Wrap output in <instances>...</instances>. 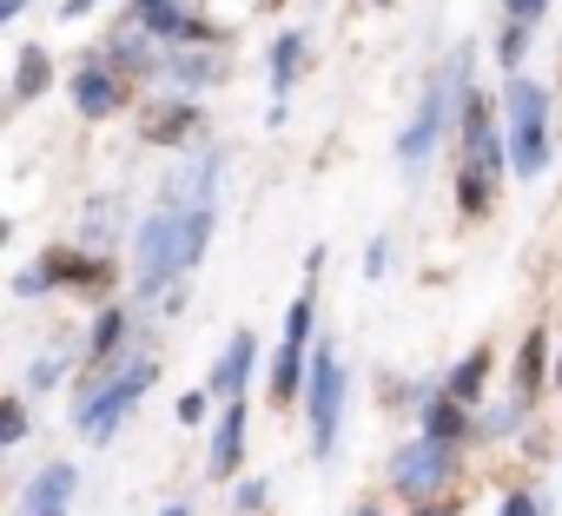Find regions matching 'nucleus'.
I'll return each mask as SVG.
<instances>
[{
    "label": "nucleus",
    "instance_id": "aec40b11",
    "mask_svg": "<svg viewBox=\"0 0 562 516\" xmlns=\"http://www.w3.org/2000/svg\"><path fill=\"white\" fill-rule=\"evenodd\" d=\"M126 338H133V312L106 299V305H100V318H93V338H87L93 371H100V364H113V358H126Z\"/></svg>",
    "mask_w": 562,
    "mask_h": 516
},
{
    "label": "nucleus",
    "instance_id": "5701e85b",
    "mask_svg": "<svg viewBox=\"0 0 562 516\" xmlns=\"http://www.w3.org/2000/svg\"><path fill=\"white\" fill-rule=\"evenodd\" d=\"M312 332H318V292L305 285L292 299V312H285V338H278V345H285V351H312Z\"/></svg>",
    "mask_w": 562,
    "mask_h": 516
},
{
    "label": "nucleus",
    "instance_id": "a878e982",
    "mask_svg": "<svg viewBox=\"0 0 562 516\" xmlns=\"http://www.w3.org/2000/svg\"><path fill=\"white\" fill-rule=\"evenodd\" d=\"M27 437V397H0V457Z\"/></svg>",
    "mask_w": 562,
    "mask_h": 516
},
{
    "label": "nucleus",
    "instance_id": "c85d7f7f",
    "mask_svg": "<svg viewBox=\"0 0 562 516\" xmlns=\"http://www.w3.org/2000/svg\"><path fill=\"white\" fill-rule=\"evenodd\" d=\"M265 503H271V483H265V476H245V483L232 490V509H238V516H258Z\"/></svg>",
    "mask_w": 562,
    "mask_h": 516
},
{
    "label": "nucleus",
    "instance_id": "473e14b6",
    "mask_svg": "<svg viewBox=\"0 0 562 516\" xmlns=\"http://www.w3.org/2000/svg\"><path fill=\"white\" fill-rule=\"evenodd\" d=\"M93 14V0H60V21H87Z\"/></svg>",
    "mask_w": 562,
    "mask_h": 516
},
{
    "label": "nucleus",
    "instance_id": "ddd939ff",
    "mask_svg": "<svg viewBox=\"0 0 562 516\" xmlns=\"http://www.w3.org/2000/svg\"><path fill=\"white\" fill-rule=\"evenodd\" d=\"M305 54H312V34L305 27H285V34H271L265 47V80H271V106H285V93L305 80Z\"/></svg>",
    "mask_w": 562,
    "mask_h": 516
},
{
    "label": "nucleus",
    "instance_id": "cd10ccee",
    "mask_svg": "<svg viewBox=\"0 0 562 516\" xmlns=\"http://www.w3.org/2000/svg\"><path fill=\"white\" fill-rule=\"evenodd\" d=\"M542 14H549V0H503V27H542Z\"/></svg>",
    "mask_w": 562,
    "mask_h": 516
},
{
    "label": "nucleus",
    "instance_id": "9b49d317",
    "mask_svg": "<svg viewBox=\"0 0 562 516\" xmlns=\"http://www.w3.org/2000/svg\"><path fill=\"white\" fill-rule=\"evenodd\" d=\"M251 371H258V338L251 332H232L225 338V351L212 358V371H205V397L212 404H232V397H245V384H251Z\"/></svg>",
    "mask_w": 562,
    "mask_h": 516
},
{
    "label": "nucleus",
    "instance_id": "f8f14e48",
    "mask_svg": "<svg viewBox=\"0 0 562 516\" xmlns=\"http://www.w3.org/2000/svg\"><path fill=\"white\" fill-rule=\"evenodd\" d=\"M245 424H251V411H245V397H232V404L218 411V424H212V450H205L212 483H232V476H238V463H245Z\"/></svg>",
    "mask_w": 562,
    "mask_h": 516
},
{
    "label": "nucleus",
    "instance_id": "39448f33",
    "mask_svg": "<svg viewBox=\"0 0 562 516\" xmlns=\"http://www.w3.org/2000/svg\"><path fill=\"white\" fill-rule=\"evenodd\" d=\"M345 364H338V345L331 338H312V358H305V411H312V457L331 463L338 457V437H345Z\"/></svg>",
    "mask_w": 562,
    "mask_h": 516
},
{
    "label": "nucleus",
    "instance_id": "f03ea898",
    "mask_svg": "<svg viewBox=\"0 0 562 516\" xmlns=\"http://www.w3.org/2000/svg\"><path fill=\"white\" fill-rule=\"evenodd\" d=\"M153 378H159V358L153 351H126V358H113V364H100L80 391H74V424H80V437L87 444H113V430L133 417V404L153 391Z\"/></svg>",
    "mask_w": 562,
    "mask_h": 516
},
{
    "label": "nucleus",
    "instance_id": "f3484780",
    "mask_svg": "<svg viewBox=\"0 0 562 516\" xmlns=\"http://www.w3.org/2000/svg\"><path fill=\"white\" fill-rule=\"evenodd\" d=\"M199 133H205L199 106H192V100H172V93L139 120V139H153V146H186V139H199Z\"/></svg>",
    "mask_w": 562,
    "mask_h": 516
},
{
    "label": "nucleus",
    "instance_id": "7c9ffc66",
    "mask_svg": "<svg viewBox=\"0 0 562 516\" xmlns=\"http://www.w3.org/2000/svg\"><path fill=\"white\" fill-rule=\"evenodd\" d=\"M384 272H391V238H384V232H378V238H371V245H364V279H371V285H378V279H384Z\"/></svg>",
    "mask_w": 562,
    "mask_h": 516
},
{
    "label": "nucleus",
    "instance_id": "c9c22d12",
    "mask_svg": "<svg viewBox=\"0 0 562 516\" xmlns=\"http://www.w3.org/2000/svg\"><path fill=\"white\" fill-rule=\"evenodd\" d=\"M159 516H192V503H166V509H159Z\"/></svg>",
    "mask_w": 562,
    "mask_h": 516
},
{
    "label": "nucleus",
    "instance_id": "412c9836",
    "mask_svg": "<svg viewBox=\"0 0 562 516\" xmlns=\"http://www.w3.org/2000/svg\"><path fill=\"white\" fill-rule=\"evenodd\" d=\"M47 87H54V54L27 41V47H21V60H14V106H34Z\"/></svg>",
    "mask_w": 562,
    "mask_h": 516
},
{
    "label": "nucleus",
    "instance_id": "bb28decb",
    "mask_svg": "<svg viewBox=\"0 0 562 516\" xmlns=\"http://www.w3.org/2000/svg\"><path fill=\"white\" fill-rule=\"evenodd\" d=\"M47 292H60V285H54V272H47V258H34V266H21V272H14V299H47Z\"/></svg>",
    "mask_w": 562,
    "mask_h": 516
},
{
    "label": "nucleus",
    "instance_id": "0eeeda50",
    "mask_svg": "<svg viewBox=\"0 0 562 516\" xmlns=\"http://www.w3.org/2000/svg\"><path fill=\"white\" fill-rule=\"evenodd\" d=\"M126 21L153 47H212V21H192L186 0H126Z\"/></svg>",
    "mask_w": 562,
    "mask_h": 516
},
{
    "label": "nucleus",
    "instance_id": "dca6fc26",
    "mask_svg": "<svg viewBox=\"0 0 562 516\" xmlns=\"http://www.w3.org/2000/svg\"><path fill=\"white\" fill-rule=\"evenodd\" d=\"M417 437H430V444H443V450H463V444H476V411L450 404L443 391H424V430H417Z\"/></svg>",
    "mask_w": 562,
    "mask_h": 516
},
{
    "label": "nucleus",
    "instance_id": "f257e3e1",
    "mask_svg": "<svg viewBox=\"0 0 562 516\" xmlns=\"http://www.w3.org/2000/svg\"><path fill=\"white\" fill-rule=\"evenodd\" d=\"M212 225H218V153L199 146L179 172L159 179V205L133 225V285H139V299H159L166 285H179L199 266L212 251Z\"/></svg>",
    "mask_w": 562,
    "mask_h": 516
},
{
    "label": "nucleus",
    "instance_id": "a211bd4d",
    "mask_svg": "<svg viewBox=\"0 0 562 516\" xmlns=\"http://www.w3.org/2000/svg\"><path fill=\"white\" fill-rule=\"evenodd\" d=\"M490 371H496V358H490V345H470V351H463V358H457V364L443 371V384H437V391H443L450 404H463V411H476V404H483V391H490Z\"/></svg>",
    "mask_w": 562,
    "mask_h": 516
},
{
    "label": "nucleus",
    "instance_id": "20e7f679",
    "mask_svg": "<svg viewBox=\"0 0 562 516\" xmlns=\"http://www.w3.org/2000/svg\"><path fill=\"white\" fill-rule=\"evenodd\" d=\"M496 120H503V159H509V172L516 179L549 172V87L529 80V74H509L503 100H496Z\"/></svg>",
    "mask_w": 562,
    "mask_h": 516
},
{
    "label": "nucleus",
    "instance_id": "ea45409f",
    "mask_svg": "<svg viewBox=\"0 0 562 516\" xmlns=\"http://www.w3.org/2000/svg\"><path fill=\"white\" fill-rule=\"evenodd\" d=\"M93 8H100V0H93Z\"/></svg>",
    "mask_w": 562,
    "mask_h": 516
},
{
    "label": "nucleus",
    "instance_id": "4c0bfd02",
    "mask_svg": "<svg viewBox=\"0 0 562 516\" xmlns=\"http://www.w3.org/2000/svg\"><path fill=\"white\" fill-rule=\"evenodd\" d=\"M351 516H384V509H378V503H358V509H351Z\"/></svg>",
    "mask_w": 562,
    "mask_h": 516
},
{
    "label": "nucleus",
    "instance_id": "1a4fd4ad",
    "mask_svg": "<svg viewBox=\"0 0 562 516\" xmlns=\"http://www.w3.org/2000/svg\"><path fill=\"white\" fill-rule=\"evenodd\" d=\"M74 490H80V470H74L67 457H54V463H41V470L21 483L14 509H21V516H67V509H74Z\"/></svg>",
    "mask_w": 562,
    "mask_h": 516
},
{
    "label": "nucleus",
    "instance_id": "7ed1b4c3",
    "mask_svg": "<svg viewBox=\"0 0 562 516\" xmlns=\"http://www.w3.org/2000/svg\"><path fill=\"white\" fill-rule=\"evenodd\" d=\"M463 93H470V41L443 60V67H430V80H424V100H417V113H411V126L397 133V166L417 179L424 172V159L437 153V139L450 133V120H457V106H463Z\"/></svg>",
    "mask_w": 562,
    "mask_h": 516
},
{
    "label": "nucleus",
    "instance_id": "2f4dec72",
    "mask_svg": "<svg viewBox=\"0 0 562 516\" xmlns=\"http://www.w3.org/2000/svg\"><path fill=\"white\" fill-rule=\"evenodd\" d=\"M205 411H212L205 391H186V397H179V424H205Z\"/></svg>",
    "mask_w": 562,
    "mask_h": 516
},
{
    "label": "nucleus",
    "instance_id": "72a5a7b5",
    "mask_svg": "<svg viewBox=\"0 0 562 516\" xmlns=\"http://www.w3.org/2000/svg\"><path fill=\"white\" fill-rule=\"evenodd\" d=\"M27 8H34V0H0V27H8V21H21Z\"/></svg>",
    "mask_w": 562,
    "mask_h": 516
},
{
    "label": "nucleus",
    "instance_id": "9d476101",
    "mask_svg": "<svg viewBox=\"0 0 562 516\" xmlns=\"http://www.w3.org/2000/svg\"><path fill=\"white\" fill-rule=\"evenodd\" d=\"M153 80H166L172 100H192V93L218 87L225 67H218V54H205V47H159V74H153Z\"/></svg>",
    "mask_w": 562,
    "mask_h": 516
},
{
    "label": "nucleus",
    "instance_id": "b1692460",
    "mask_svg": "<svg viewBox=\"0 0 562 516\" xmlns=\"http://www.w3.org/2000/svg\"><path fill=\"white\" fill-rule=\"evenodd\" d=\"M67 371H74V358H67V351H41V358L27 364V391H60V384H67Z\"/></svg>",
    "mask_w": 562,
    "mask_h": 516
},
{
    "label": "nucleus",
    "instance_id": "423d86ee",
    "mask_svg": "<svg viewBox=\"0 0 562 516\" xmlns=\"http://www.w3.org/2000/svg\"><path fill=\"white\" fill-rule=\"evenodd\" d=\"M450 476H457V450H443V444H430V437H404V444L391 450V490H397L404 503H430Z\"/></svg>",
    "mask_w": 562,
    "mask_h": 516
},
{
    "label": "nucleus",
    "instance_id": "393cba45",
    "mask_svg": "<svg viewBox=\"0 0 562 516\" xmlns=\"http://www.w3.org/2000/svg\"><path fill=\"white\" fill-rule=\"evenodd\" d=\"M529 41H536L529 27H503V34H496V67H503V74H522V60H529Z\"/></svg>",
    "mask_w": 562,
    "mask_h": 516
},
{
    "label": "nucleus",
    "instance_id": "f704fd0d",
    "mask_svg": "<svg viewBox=\"0 0 562 516\" xmlns=\"http://www.w3.org/2000/svg\"><path fill=\"white\" fill-rule=\"evenodd\" d=\"M411 516H450V503H437V496H430V503H417Z\"/></svg>",
    "mask_w": 562,
    "mask_h": 516
},
{
    "label": "nucleus",
    "instance_id": "e433bc0d",
    "mask_svg": "<svg viewBox=\"0 0 562 516\" xmlns=\"http://www.w3.org/2000/svg\"><path fill=\"white\" fill-rule=\"evenodd\" d=\"M549 384H555V397H562V358H555V371H549Z\"/></svg>",
    "mask_w": 562,
    "mask_h": 516
},
{
    "label": "nucleus",
    "instance_id": "58836bf2",
    "mask_svg": "<svg viewBox=\"0 0 562 516\" xmlns=\"http://www.w3.org/2000/svg\"><path fill=\"white\" fill-rule=\"evenodd\" d=\"M8 238H14V225H8V218H0V245H8Z\"/></svg>",
    "mask_w": 562,
    "mask_h": 516
},
{
    "label": "nucleus",
    "instance_id": "2eb2a0df",
    "mask_svg": "<svg viewBox=\"0 0 562 516\" xmlns=\"http://www.w3.org/2000/svg\"><path fill=\"white\" fill-rule=\"evenodd\" d=\"M542 384H549V332L536 325V332H522V345H516V371H509V404H536L542 397Z\"/></svg>",
    "mask_w": 562,
    "mask_h": 516
},
{
    "label": "nucleus",
    "instance_id": "c756f323",
    "mask_svg": "<svg viewBox=\"0 0 562 516\" xmlns=\"http://www.w3.org/2000/svg\"><path fill=\"white\" fill-rule=\"evenodd\" d=\"M496 516H549V496H536V490H503Z\"/></svg>",
    "mask_w": 562,
    "mask_h": 516
},
{
    "label": "nucleus",
    "instance_id": "6ab92c4d",
    "mask_svg": "<svg viewBox=\"0 0 562 516\" xmlns=\"http://www.w3.org/2000/svg\"><path fill=\"white\" fill-rule=\"evenodd\" d=\"M100 60H106V67H120V80H126V74H146V80L159 74V47H153V41H146V34L133 27V21H120V27L106 34Z\"/></svg>",
    "mask_w": 562,
    "mask_h": 516
},
{
    "label": "nucleus",
    "instance_id": "4468645a",
    "mask_svg": "<svg viewBox=\"0 0 562 516\" xmlns=\"http://www.w3.org/2000/svg\"><path fill=\"white\" fill-rule=\"evenodd\" d=\"M47 272H54V285L93 292V299H106V285H113V266H106L100 251H80V245H54L47 251Z\"/></svg>",
    "mask_w": 562,
    "mask_h": 516
},
{
    "label": "nucleus",
    "instance_id": "4be33fe9",
    "mask_svg": "<svg viewBox=\"0 0 562 516\" xmlns=\"http://www.w3.org/2000/svg\"><path fill=\"white\" fill-rule=\"evenodd\" d=\"M305 358L312 351H285V345H278V358H271V404H299L305 397Z\"/></svg>",
    "mask_w": 562,
    "mask_h": 516
},
{
    "label": "nucleus",
    "instance_id": "6e6552de",
    "mask_svg": "<svg viewBox=\"0 0 562 516\" xmlns=\"http://www.w3.org/2000/svg\"><path fill=\"white\" fill-rule=\"evenodd\" d=\"M67 100H74L80 120H113V113L126 106V80L93 54V60H80V67L67 74Z\"/></svg>",
    "mask_w": 562,
    "mask_h": 516
}]
</instances>
